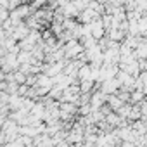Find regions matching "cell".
<instances>
[{"label": "cell", "mask_w": 147, "mask_h": 147, "mask_svg": "<svg viewBox=\"0 0 147 147\" xmlns=\"http://www.w3.org/2000/svg\"><path fill=\"white\" fill-rule=\"evenodd\" d=\"M106 94L104 92H100L99 88H94L92 90V94H90V106H92V111L94 109H100L104 104H106Z\"/></svg>", "instance_id": "cell-1"}, {"label": "cell", "mask_w": 147, "mask_h": 147, "mask_svg": "<svg viewBox=\"0 0 147 147\" xmlns=\"http://www.w3.org/2000/svg\"><path fill=\"white\" fill-rule=\"evenodd\" d=\"M0 7H4V9H9V11H11V5H9V0H0Z\"/></svg>", "instance_id": "cell-3"}, {"label": "cell", "mask_w": 147, "mask_h": 147, "mask_svg": "<svg viewBox=\"0 0 147 147\" xmlns=\"http://www.w3.org/2000/svg\"><path fill=\"white\" fill-rule=\"evenodd\" d=\"M106 104H107L113 111H118V109L125 104V100H123L118 94H109V95L106 97Z\"/></svg>", "instance_id": "cell-2"}]
</instances>
